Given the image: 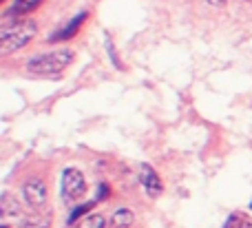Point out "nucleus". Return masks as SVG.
Here are the masks:
<instances>
[{
    "label": "nucleus",
    "instance_id": "nucleus-1",
    "mask_svg": "<svg viewBox=\"0 0 252 228\" xmlns=\"http://www.w3.org/2000/svg\"><path fill=\"white\" fill-rule=\"evenodd\" d=\"M35 33H38V25L33 20H18L16 25H2V29H0V53L9 56V53L20 51L33 40Z\"/></svg>",
    "mask_w": 252,
    "mask_h": 228
},
{
    "label": "nucleus",
    "instance_id": "nucleus-2",
    "mask_svg": "<svg viewBox=\"0 0 252 228\" xmlns=\"http://www.w3.org/2000/svg\"><path fill=\"white\" fill-rule=\"evenodd\" d=\"M71 60H73L71 49H53L49 53H40V56L29 58L27 71L35 75H58L71 65Z\"/></svg>",
    "mask_w": 252,
    "mask_h": 228
},
{
    "label": "nucleus",
    "instance_id": "nucleus-3",
    "mask_svg": "<svg viewBox=\"0 0 252 228\" xmlns=\"http://www.w3.org/2000/svg\"><path fill=\"white\" fill-rule=\"evenodd\" d=\"M84 191H87V180H84L82 171L78 168H64L62 171V197L73 202V199L82 197Z\"/></svg>",
    "mask_w": 252,
    "mask_h": 228
},
{
    "label": "nucleus",
    "instance_id": "nucleus-4",
    "mask_svg": "<svg viewBox=\"0 0 252 228\" xmlns=\"http://www.w3.org/2000/svg\"><path fill=\"white\" fill-rule=\"evenodd\" d=\"M22 197L31 208H42L47 204V184L40 177H31L22 186Z\"/></svg>",
    "mask_w": 252,
    "mask_h": 228
},
{
    "label": "nucleus",
    "instance_id": "nucleus-5",
    "mask_svg": "<svg viewBox=\"0 0 252 228\" xmlns=\"http://www.w3.org/2000/svg\"><path fill=\"white\" fill-rule=\"evenodd\" d=\"M139 182H142V189L146 191L148 197H157L161 193V182L159 175L155 173V168L151 164H142L139 166Z\"/></svg>",
    "mask_w": 252,
    "mask_h": 228
},
{
    "label": "nucleus",
    "instance_id": "nucleus-6",
    "mask_svg": "<svg viewBox=\"0 0 252 228\" xmlns=\"http://www.w3.org/2000/svg\"><path fill=\"white\" fill-rule=\"evenodd\" d=\"M84 20H87V13H84V11H82V13H78V16H75L73 20L66 22V25L62 27L60 31H56V33L49 35L47 42H51V44H53V42H62V40H71V38H73V35L80 31V27H82V22H84Z\"/></svg>",
    "mask_w": 252,
    "mask_h": 228
},
{
    "label": "nucleus",
    "instance_id": "nucleus-7",
    "mask_svg": "<svg viewBox=\"0 0 252 228\" xmlns=\"http://www.w3.org/2000/svg\"><path fill=\"white\" fill-rule=\"evenodd\" d=\"M40 2H42V0H13L9 11H7V16H25V13L33 11Z\"/></svg>",
    "mask_w": 252,
    "mask_h": 228
},
{
    "label": "nucleus",
    "instance_id": "nucleus-8",
    "mask_svg": "<svg viewBox=\"0 0 252 228\" xmlns=\"http://www.w3.org/2000/svg\"><path fill=\"white\" fill-rule=\"evenodd\" d=\"M133 220H135L133 211H128V208H118V211L111 215V226L113 228H126V226L133 224Z\"/></svg>",
    "mask_w": 252,
    "mask_h": 228
},
{
    "label": "nucleus",
    "instance_id": "nucleus-9",
    "mask_svg": "<svg viewBox=\"0 0 252 228\" xmlns=\"http://www.w3.org/2000/svg\"><path fill=\"white\" fill-rule=\"evenodd\" d=\"M104 226H106V220L102 215H87L75 228H104Z\"/></svg>",
    "mask_w": 252,
    "mask_h": 228
},
{
    "label": "nucleus",
    "instance_id": "nucleus-10",
    "mask_svg": "<svg viewBox=\"0 0 252 228\" xmlns=\"http://www.w3.org/2000/svg\"><path fill=\"white\" fill-rule=\"evenodd\" d=\"M0 211H2L4 217H11V215H18V213H20V208H18L16 204H13L11 199L7 197V195H4L2 202H0Z\"/></svg>",
    "mask_w": 252,
    "mask_h": 228
},
{
    "label": "nucleus",
    "instance_id": "nucleus-11",
    "mask_svg": "<svg viewBox=\"0 0 252 228\" xmlns=\"http://www.w3.org/2000/svg\"><path fill=\"white\" fill-rule=\"evenodd\" d=\"M91 208H93V204H82V206L73 208V213H71V217L66 220V224H73V222H78L82 215H89V213H91Z\"/></svg>",
    "mask_w": 252,
    "mask_h": 228
},
{
    "label": "nucleus",
    "instance_id": "nucleus-12",
    "mask_svg": "<svg viewBox=\"0 0 252 228\" xmlns=\"http://www.w3.org/2000/svg\"><path fill=\"white\" fill-rule=\"evenodd\" d=\"M106 51H109V58H111V62H113L118 69H122V65H120V60H118V51H115V47H113V42H111V38L106 35Z\"/></svg>",
    "mask_w": 252,
    "mask_h": 228
},
{
    "label": "nucleus",
    "instance_id": "nucleus-13",
    "mask_svg": "<svg viewBox=\"0 0 252 228\" xmlns=\"http://www.w3.org/2000/svg\"><path fill=\"white\" fill-rule=\"evenodd\" d=\"M25 228H49V220L44 217H35V220H29Z\"/></svg>",
    "mask_w": 252,
    "mask_h": 228
},
{
    "label": "nucleus",
    "instance_id": "nucleus-14",
    "mask_svg": "<svg viewBox=\"0 0 252 228\" xmlns=\"http://www.w3.org/2000/svg\"><path fill=\"white\" fill-rule=\"evenodd\" d=\"M106 195H109V186H106V184H100V186H97V195H95V202H102V199H104Z\"/></svg>",
    "mask_w": 252,
    "mask_h": 228
},
{
    "label": "nucleus",
    "instance_id": "nucleus-15",
    "mask_svg": "<svg viewBox=\"0 0 252 228\" xmlns=\"http://www.w3.org/2000/svg\"><path fill=\"white\" fill-rule=\"evenodd\" d=\"M206 2H208L210 7H223V4H226L228 0H206Z\"/></svg>",
    "mask_w": 252,
    "mask_h": 228
},
{
    "label": "nucleus",
    "instance_id": "nucleus-16",
    "mask_svg": "<svg viewBox=\"0 0 252 228\" xmlns=\"http://www.w3.org/2000/svg\"><path fill=\"white\" fill-rule=\"evenodd\" d=\"M239 228H252V222H241Z\"/></svg>",
    "mask_w": 252,
    "mask_h": 228
},
{
    "label": "nucleus",
    "instance_id": "nucleus-17",
    "mask_svg": "<svg viewBox=\"0 0 252 228\" xmlns=\"http://www.w3.org/2000/svg\"><path fill=\"white\" fill-rule=\"evenodd\" d=\"M2 228H9V226H2Z\"/></svg>",
    "mask_w": 252,
    "mask_h": 228
},
{
    "label": "nucleus",
    "instance_id": "nucleus-18",
    "mask_svg": "<svg viewBox=\"0 0 252 228\" xmlns=\"http://www.w3.org/2000/svg\"><path fill=\"white\" fill-rule=\"evenodd\" d=\"M248 2H252V0H248Z\"/></svg>",
    "mask_w": 252,
    "mask_h": 228
},
{
    "label": "nucleus",
    "instance_id": "nucleus-19",
    "mask_svg": "<svg viewBox=\"0 0 252 228\" xmlns=\"http://www.w3.org/2000/svg\"><path fill=\"white\" fill-rule=\"evenodd\" d=\"M250 208H252V204H250Z\"/></svg>",
    "mask_w": 252,
    "mask_h": 228
}]
</instances>
